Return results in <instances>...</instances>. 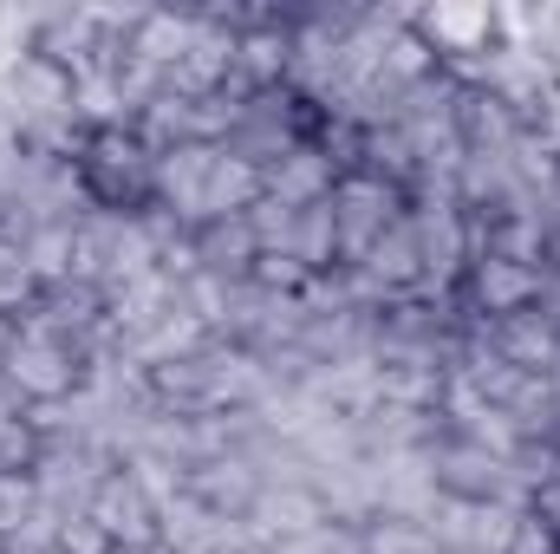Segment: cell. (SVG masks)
<instances>
[{
    "instance_id": "6da1fadb",
    "label": "cell",
    "mask_w": 560,
    "mask_h": 554,
    "mask_svg": "<svg viewBox=\"0 0 560 554\" xmlns=\"http://www.w3.org/2000/svg\"><path fill=\"white\" fill-rule=\"evenodd\" d=\"M66 170L85 216H105V222L156 216V138L138 118H85L66 150Z\"/></svg>"
},
{
    "instance_id": "7a4b0ae2",
    "label": "cell",
    "mask_w": 560,
    "mask_h": 554,
    "mask_svg": "<svg viewBox=\"0 0 560 554\" xmlns=\"http://www.w3.org/2000/svg\"><path fill=\"white\" fill-rule=\"evenodd\" d=\"M0 385L26 405V412H52V405H72L85 385H92V339L26 313L7 339V359H0Z\"/></svg>"
},
{
    "instance_id": "3957f363",
    "label": "cell",
    "mask_w": 560,
    "mask_h": 554,
    "mask_svg": "<svg viewBox=\"0 0 560 554\" xmlns=\"http://www.w3.org/2000/svg\"><path fill=\"white\" fill-rule=\"evenodd\" d=\"M555 293V275L541 262H515V255H495V249H476L463 262V275L443 287V307L469 326V333H489L495 320L522 313V307H541Z\"/></svg>"
},
{
    "instance_id": "277c9868",
    "label": "cell",
    "mask_w": 560,
    "mask_h": 554,
    "mask_svg": "<svg viewBox=\"0 0 560 554\" xmlns=\"http://www.w3.org/2000/svg\"><path fill=\"white\" fill-rule=\"evenodd\" d=\"M79 516L105 535L112 554H156L163 549V496L150 489V476H143L138 463H125V457L105 463V470L85 483Z\"/></svg>"
},
{
    "instance_id": "5b68a950",
    "label": "cell",
    "mask_w": 560,
    "mask_h": 554,
    "mask_svg": "<svg viewBox=\"0 0 560 554\" xmlns=\"http://www.w3.org/2000/svg\"><path fill=\"white\" fill-rule=\"evenodd\" d=\"M411 33L430 46L436 72L456 79V85H476L489 79V66L509 53V13L502 7H418L405 13Z\"/></svg>"
},
{
    "instance_id": "8992f818",
    "label": "cell",
    "mask_w": 560,
    "mask_h": 554,
    "mask_svg": "<svg viewBox=\"0 0 560 554\" xmlns=\"http://www.w3.org/2000/svg\"><path fill=\"white\" fill-rule=\"evenodd\" d=\"M326 209H332V229H339V255H346V275L365 262V249L411 216V189L372 163H339L332 170V189H326Z\"/></svg>"
},
{
    "instance_id": "52a82bcc",
    "label": "cell",
    "mask_w": 560,
    "mask_h": 554,
    "mask_svg": "<svg viewBox=\"0 0 560 554\" xmlns=\"http://www.w3.org/2000/svg\"><path fill=\"white\" fill-rule=\"evenodd\" d=\"M436 437H430V450H423V463H430V489L443 496V503H456V509H495L502 496H509V457L495 450V443H482L469 424H456L450 412H436Z\"/></svg>"
},
{
    "instance_id": "ba28073f",
    "label": "cell",
    "mask_w": 560,
    "mask_h": 554,
    "mask_svg": "<svg viewBox=\"0 0 560 554\" xmlns=\"http://www.w3.org/2000/svg\"><path fill=\"white\" fill-rule=\"evenodd\" d=\"M482 346H489L502 366L528 372V379H560V293H548L541 307H522V313L495 320V326L482 333Z\"/></svg>"
},
{
    "instance_id": "9c48e42d",
    "label": "cell",
    "mask_w": 560,
    "mask_h": 554,
    "mask_svg": "<svg viewBox=\"0 0 560 554\" xmlns=\"http://www.w3.org/2000/svg\"><path fill=\"white\" fill-rule=\"evenodd\" d=\"M261 203H268V170H261V163H248L242 150L215 143V157H209V176H202L196 222H209V216H255Z\"/></svg>"
},
{
    "instance_id": "30bf717a",
    "label": "cell",
    "mask_w": 560,
    "mask_h": 554,
    "mask_svg": "<svg viewBox=\"0 0 560 554\" xmlns=\"http://www.w3.org/2000/svg\"><path fill=\"white\" fill-rule=\"evenodd\" d=\"M352 554H443L436 529L411 516V509H372L359 529H352Z\"/></svg>"
},
{
    "instance_id": "8fae6325",
    "label": "cell",
    "mask_w": 560,
    "mask_h": 554,
    "mask_svg": "<svg viewBox=\"0 0 560 554\" xmlns=\"http://www.w3.org/2000/svg\"><path fill=\"white\" fill-rule=\"evenodd\" d=\"M26 405H20V399H13V392H7V385H0V450H7V437H13V430H20V424H26Z\"/></svg>"
},
{
    "instance_id": "7c38bea8",
    "label": "cell",
    "mask_w": 560,
    "mask_h": 554,
    "mask_svg": "<svg viewBox=\"0 0 560 554\" xmlns=\"http://www.w3.org/2000/svg\"><path fill=\"white\" fill-rule=\"evenodd\" d=\"M0 554H20V542H13V535H7V529H0Z\"/></svg>"
}]
</instances>
